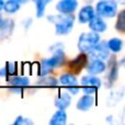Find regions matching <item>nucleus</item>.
Listing matches in <instances>:
<instances>
[{
    "label": "nucleus",
    "instance_id": "nucleus-1",
    "mask_svg": "<svg viewBox=\"0 0 125 125\" xmlns=\"http://www.w3.org/2000/svg\"><path fill=\"white\" fill-rule=\"evenodd\" d=\"M48 22L55 25V33L57 35H67L71 32L75 24V17L73 14H48L46 17Z\"/></svg>",
    "mask_w": 125,
    "mask_h": 125
},
{
    "label": "nucleus",
    "instance_id": "nucleus-2",
    "mask_svg": "<svg viewBox=\"0 0 125 125\" xmlns=\"http://www.w3.org/2000/svg\"><path fill=\"white\" fill-rule=\"evenodd\" d=\"M66 61V55H65L64 50H58L53 52V55L48 58H45L41 62L40 64V70H39V76H45L50 75L54 69L62 67L65 64Z\"/></svg>",
    "mask_w": 125,
    "mask_h": 125
},
{
    "label": "nucleus",
    "instance_id": "nucleus-3",
    "mask_svg": "<svg viewBox=\"0 0 125 125\" xmlns=\"http://www.w3.org/2000/svg\"><path fill=\"white\" fill-rule=\"evenodd\" d=\"M119 4L115 0H99L95 4V14L103 19H112L116 17Z\"/></svg>",
    "mask_w": 125,
    "mask_h": 125
},
{
    "label": "nucleus",
    "instance_id": "nucleus-4",
    "mask_svg": "<svg viewBox=\"0 0 125 125\" xmlns=\"http://www.w3.org/2000/svg\"><path fill=\"white\" fill-rule=\"evenodd\" d=\"M101 40L99 33H95L93 31H89V32H83L80 34L79 39H78V50L80 53L83 54H88L90 50Z\"/></svg>",
    "mask_w": 125,
    "mask_h": 125
},
{
    "label": "nucleus",
    "instance_id": "nucleus-5",
    "mask_svg": "<svg viewBox=\"0 0 125 125\" xmlns=\"http://www.w3.org/2000/svg\"><path fill=\"white\" fill-rule=\"evenodd\" d=\"M80 90L84 94H92L94 95L102 86V80L98 76L94 75H84L80 80Z\"/></svg>",
    "mask_w": 125,
    "mask_h": 125
},
{
    "label": "nucleus",
    "instance_id": "nucleus-6",
    "mask_svg": "<svg viewBox=\"0 0 125 125\" xmlns=\"http://www.w3.org/2000/svg\"><path fill=\"white\" fill-rule=\"evenodd\" d=\"M87 55L89 56V58H97V59H102V61H108V59H110L111 52L108 48V46H106V42L100 40L91 48L90 52Z\"/></svg>",
    "mask_w": 125,
    "mask_h": 125
},
{
    "label": "nucleus",
    "instance_id": "nucleus-7",
    "mask_svg": "<svg viewBox=\"0 0 125 125\" xmlns=\"http://www.w3.org/2000/svg\"><path fill=\"white\" fill-rule=\"evenodd\" d=\"M8 83L10 91L14 93H21L25 88L30 87V79L25 76H12L8 78Z\"/></svg>",
    "mask_w": 125,
    "mask_h": 125
},
{
    "label": "nucleus",
    "instance_id": "nucleus-8",
    "mask_svg": "<svg viewBox=\"0 0 125 125\" xmlns=\"http://www.w3.org/2000/svg\"><path fill=\"white\" fill-rule=\"evenodd\" d=\"M106 62L105 61L97 58H90V61L87 62V71L89 75H101L106 70Z\"/></svg>",
    "mask_w": 125,
    "mask_h": 125
},
{
    "label": "nucleus",
    "instance_id": "nucleus-9",
    "mask_svg": "<svg viewBox=\"0 0 125 125\" xmlns=\"http://www.w3.org/2000/svg\"><path fill=\"white\" fill-rule=\"evenodd\" d=\"M78 8V0H59L56 3V11L62 14H73Z\"/></svg>",
    "mask_w": 125,
    "mask_h": 125
},
{
    "label": "nucleus",
    "instance_id": "nucleus-10",
    "mask_svg": "<svg viewBox=\"0 0 125 125\" xmlns=\"http://www.w3.org/2000/svg\"><path fill=\"white\" fill-rule=\"evenodd\" d=\"M95 104V98L92 94H84L78 99L77 103H76V108L78 111L81 112H87L90 109H92Z\"/></svg>",
    "mask_w": 125,
    "mask_h": 125
},
{
    "label": "nucleus",
    "instance_id": "nucleus-11",
    "mask_svg": "<svg viewBox=\"0 0 125 125\" xmlns=\"http://www.w3.org/2000/svg\"><path fill=\"white\" fill-rule=\"evenodd\" d=\"M88 25H89L90 31H93V32L99 33V34L100 33L105 32L106 29H108V24H106V22L104 21V19L101 17H99V15H97V14L88 22Z\"/></svg>",
    "mask_w": 125,
    "mask_h": 125
},
{
    "label": "nucleus",
    "instance_id": "nucleus-12",
    "mask_svg": "<svg viewBox=\"0 0 125 125\" xmlns=\"http://www.w3.org/2000/svg\"><path fill=\"white\" fill-rule=\"evenodd\" d=\"M95 15V11L91 4L83 6L78 12V22L82 24H86Z\"/></svg>",
    "mask_w": 125,
    "mask_h": 125
},
{
    "label": "nucleus",
    "instance_id": "nucleus-13",
    "mask_svg": "<svg viewBox=\"0 0 125 125\" xmlns=\"http://www.w3.org/2000/svg\"><path fill=\"white\" fill-rule=\"evenodd\" d=\"M14 21L12 19H2L0 21V40L9 37L14 31Z\"/></svg>",
    "mask_w": 125,
    "mask_h": 125
},
{
    "label": "nucleus",
    "instance_id": "nucleus-14",
    "mask_svg": "<svg viewBox=\"0 0 125 125\" xmlns=\"http://www.w3.org/2000/svg\"><path fill=\"white\" fill-rule=\"evenodd\" d=\"M71 103V94L68 93L67 91H62L59 92V94L55 98L54 100V104L57 109H61V110H66L69 108Z\"/></svg>",
    "mask_w": 125,
    "mask_h": 125
},
{
    "label": "nucleus",
    "instance_id": "nucleus-15",
    "mask_svg": "<svg viewBox=\"0 0 125 125\" xmlns=\"http://www.w3.org/2000/svg\"><path fill=\"white\" fill-rule=\"evenodd\" d=\"M58 83L61 86L65 87L66 89L71 88V87H76V86H79V82H78V79L76 77V75L71 73H65L61 75L58 79Z\"/></svg>",
    "mask_w": 125,
    "mask_h": 125
},
{
    "label": "nucleus",
    "instance_id": "nucleus-16",
    "mask_svg": "<svg viewBox=\"0 0 125 125\" xmlns=\"http://www.w3.org/2000/svg\"><path fill=\"white\" fill-rule=\"evenodd\" d=\"M67 112L66 110L57 109L50 120V125H65L67 123Z\"/></svg>",
    "mask_w": 125,
    "mask_h": 125
},
{
    "label": "nucleus",
    "instance_id": "nucleus-17",
    "mask_svg": "<svg viewBox=\"0 0 125 125\" xmlns=\"http://www.w3.org/2000/svg\"><path fill=\"white\" fill-rule=\"evenodd\" d=\"M58 80L55 77H52L50 75L41 76V78L39 79V81L36 82V86L40 87H47V88H56L58 86Z\"/></svg>",
    "mask_w": 125,
    "mask_h": 125
},
{
    "label": "nucleus",
    "instance_id": "nucleus-18",
    "mask_svg": "<svg viewBox=\"0 0 125 125\" xmlns=\"http://www.w3.org/2000/svg\"><path fill=\"white\" fill-rule=\"evenodd\" d=\"M123 40L119 39V37H112L106 42V46L110 50V52L113 54H117V53L121 52L123 50Z\"/></svg>",
    "mask_w": 125,
    "mask_h": 125
},
{
    "label": "nucleus",
    "instance_id": "nucleus-19",
    "mask_svg": "<svg viewBox=\"0 0 125 125\" xmlns=\"http://www.w3.org/2000/svg\"><path fill=\"white\" fill-rule=\"evenodd\" d=\"M20 9H21V3L19 1H17V0H6L2 10L8 14H14Z\"/></svg>",
    "mask_w": 125,
    "mask_h": 125
},
{
    "label": "nucleus",
    "instance_id": "nucleus-20",
    "mask_svg": "<svg viewBox=\"0 0 125 125\" xmlns=\"http://www.w3.org/2000/svg\"><path fill=\"white\" fill-rule=\"evenodd\" d=\"M33 3L35 6V14L37 18H42L45 14L46 7L48 6L50 2H52L53 0H32Z\"/></svg>",
    "mask_w": 125,
    "mask_h": 125
},
{
    "label": "nucleus",
    "instance_id": "nucleus-21",
    "mask_svg": "<svg viewBox=\"0 0 125 125\" xmlns=\"http://www.w3.org/2000/svg\"><path fill=\"white\" fill-rule=\"evenodd\" d=\"M86 64H87V54L80 53V55H78L73 61L70 62V68H73L76 71H79L83 68Z\"/></svg>",
    "mask_w": 125,
    "mask_h": 125
},
{
    "label": "nucleus",
    "instance_id": "nucleus-22",
    "mask_svg": "<svg viewBox=\"0 0 125 125\" xmlns=\"http://www.w3.org/2000/svg\"><path fill=\"white\" fill-rule=\"evenodd\" d=\"M117 76H119V62H114L110 67V71H109L108 76H106V80H109V84L106 86L111 87L117 79Z\"/></svg>",
    "mask_w": 125,
    "mask_h": 125
},
{
    "label": "nucleus",
    "instance_id": "nucleus-23",
    "mask_svg": "<svg viewBox=\"0 0 125 125\" xmlns=\"http://www.w3.org/2000/svg\"><path fill=\"white\" fill-rule=\"evenodd\" d=\"M116 17H117V20H116V23H115V29L119 30L120 32H124V29H125V11L121 10L120 12H117Z\"/></svg>",
    "mask_w": 125,
    "mask_h": 125
},
{
    "label": "nucleus",
    "instance_id": "nucleus-24",
    "mask_svg": "<svg viewBox=\"0 0 125 125\" xmlns=\"http://www.w3.org/2000/svg\"><path fill=\"white\" fill-rule=\"evenodd\" d=\"M4 69H6L7 77H8V78L18 75V65H17V62H6V66H4Z\"/></svg>",
    "mask_w": 125,
    "mask_h": 125
},
{
    "label": "nucleus",
    "instance_id": "nucleus-25",
    "mask_svg": "<svg viewBox=\"0 0 125 125\" xmlns=\"http://www.w3.org/2000/svg\"><path fill=\"white\" fill-rule=\"evenodd\" d=\"M32 125L33 122L32 120L28 119V117H24L22 116V115H19V116H17V119L13 121V125Z\"/></svg>",
    "mask_w": 125,
    "mask_h": 125
},
{
    "label": "nucleus",
    "instance_id": "nucleus-26",
    "mask_svg": "<svg viewBox=\"0 0 125 125\" xmlns=\"http://www.w3.org/2000/svg\"><path fill=\"white\" fill-rule=\"evenodd\" d=\"M58 50H64V44L62 42H57V43L53 44L52 46L50 47V51L51 52H55V51H58Z\"/></svg>",
    "mask_w": 125,
    "mask_h": 125
},
{
    "label": "nucleus",
    "instance_id": "nucleus-27",
    "mask_svg": "<svg viewBox=\"0 0 125 125\" xmlns=\"http://www.w3.org/2000/svg\"><path fill=\"white\" fill-rule=\"evenodd\" d=\"M32 25V19H26L25 21H24V29H25V30H29V29H30V26Z\"/></svg>",
    "mask_w": 125,
    "mask_h": 125
},
{
    "label": "nucleus",
    "instance_id": "nucleus-28",
    "mask_svg": "<svg viewBox=\"0 0 125 125\" xmlns=\"http://www.w3.org/2000/svg\"><path fill=\"white\" fill-rule=\"evenodd\" d=\"M0 77H7V73H6V69L3 68H0Z\"/></svg>",
    "mask_w": 125,
    "mask_h": 125
},
{
    "label": "nucleus",
    "instance_id": "nucleus-29",
    "mask_svg": "<svg viewBox=\"0 0 125 125\" xmlns=\"http://www.w3.org/2000/svg\"><path fill=\"white\" fill-rule=\"evenodd\" d=\"M4 2H6V0H0V12L2 11V9H3V4Z\"/></svg>",
    "mask_w": 125,
    "mask_h": 125
},
{
    "label": "nucleus",
    "instance_id": "nucleus-30",
    "mask_svg": "<svg viewBox=\"0 0 125 125\" xmlns=\"http://www.w3.org/2000/svg\"><path fill=\"white\" fill-rule=\"evenodd\" d=\"M17 1H19L21 4H24V3H28L30 0H17Z\"/></svg>",
    "mask_w": 125,
    "mask_h": 125
},
{
    "label": "nucleus",
    "instance_id": "nucleus-31",
    "mask_svg": "<svg viewBox=\"0 0 125 125\" xmlns=\"http://www.w3.org/2000/svg\"><path fill=\"white\" fill-rule=\"evenodd\" d=\"M115 1H116V2H120V3H122V4L124 3V0H115Z\"/></svg>",
    "mask_w": 125,
    "mask_h": 125
},
{
    "label": "nucleus",
    "instance_id": "nucleus-32",
    "mask_svg": "<svg viewBox=\"0 0 125 125\" xmlns=\"http://www.w3.org/2000/svg\"><path fill=\"white\" fill-rule=\"evenodd\" d=\"M1 20H2V17H1V15H0V21H1Z\"/></svg>",
    "mask_w": 125,
    "mask_h": 125
}]
</instances>
